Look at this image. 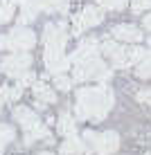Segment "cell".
Here are the masks:
<instances>
[{
    "mask_svg": "<svg viewBox=\"0 0 151 155\" xmlns=\"http://www.w3.org/2000/svg\"><path fill=\"white\" fill-rule=\"evenodd\" d=\"M115 97H113V90L108 85H95V88H81L77 90V110L79 119H93V121H101L106 115L111 113Z\"/></svg>",
    "mask_w": 151,
    "mask_h": 155,
    "instance_id": "6da1fadb",
    "label": "cell"
},
{
    "mask_svg": "<svg viewBox=\"0 0 151 155\" xmlns=\"http://www.w3.org/2000/svg\"><path fill=\"white\" fill-rule=\"evenodd\" d=\"M111 77H113V70L99 56L79 61V63H74V68H72V79L74 81H101V83H106V81H111Z\"/></svg>",
    "mask_w": 151,
    "mask_h": 155,
    "instance_id": "7a4b0ae2",
    "label": "cell"
},
{
    "mask_svg": "<svg viewBox=\"0 0 151 155\" xmlns=\"http://www.w3.org/2000/svg\"><path fill=\"white\" fill-rule=\"evenodd\" d=\"M36 45V36L34 31L18 25L14 27L9 34L0 36V50H12V52H27Z\"/></svg>",
    "mask_w": 151,
    "mask_h": 155,
    "instance_id": "3957f363",
    "label": "cell"
},
{
    "mask_svg": "<svg viewBox=\"0 0 151 155\" xmlns=\"http://www.w3.org/2000/svg\"><path fill=\"white\" fill-rule=\"evenodd\" d=\"M84 140H88V144L95 148L99 155H111L117 151L120 146V137L115 130H106V133H95V130H86Z\"/></svg>",
    "mask_w": 151,
    "mask_h": 155,
    "instance_id": "277c9868",
    "label": "cell"
},
{
    "mask_svg": "<svg viewBox=\"0 0 151 155\" xmlns=\"http://www.w3.org/2000/svg\"><path fill=\"white\" fill-rule=\"evenodd\" d=\"M104 20V9L101 7H84L81 14H77L72 18V36H81L88 27H97Z\"/></svg>",
    "mask_w": 151,
    "mask_h": 155,
    "instance_id": "5b68a950",
    "label": "cell"
},
{
    "mask_svg": "<svg viewBox=\"0 0 151 155\" xmlns=\"http://www.w3.org/2000/svg\"><path fill=\"white\" fill-rule=\"evenodd\" d=\"M32 68V56L27 52H14V54L5 56L2 61H0V70H2L7 77H14L18 79L23 72H27Z\"/></svg>",
    "mask_w": 151,
    "mask_h": 155,
    "instance_id": "8992f818",
    "label": "cell"
},
{
    "mask_svg": "<svg viewBox=\"0 0 151 155\" xmlns=\"http://www.w3.org/2000/svg\"><path fill=\"white\" fill-rule=\"evenodd\" d=\"M43 58H45L47 72H52V74H63L70 65H72L70 56L63 54L61 45H45V54H43Z\"/></svg>",
    "mask_w": 151,
    "mask_h": 155,
    "instance_id": "52a82bcc",
    "label": "cell"
},
{
    "mask_svg": "<svg viewBox=\"0 0 151 155\" xmlns=\"http://www.w3.org/2000/svg\"><path fill=\"white\" fill-rule=\"evenodd\" d=\"M99 54H101V43L97 41L95 36H90V38H86L81 45L70 54V61H72V65H74V63H79V61H86V58H93V56H99Z\"/></svg>",
    "mask_w": 151,
    "mask_h": 155,
    "instance_id": "ba28073f",
    "label": "cell"
},
{
    "mask_svg": "<svg viewBox=\"0 0 151 155\" xmlns=\"http://www.w3.org/2000/svg\"><path fill=\"white\" fill-rule=\"evenodd\" d=\"M43 41H45V45H61V47H66V41H68L66 23H47L45 29H43Z\"/></svg>",
    "mask_w": 151,
    "mask_h": 155,
    "instance_id": "9c48e42d",
    "label": "cell"
},
{
    "mask_svg": "<svg viewBox=\"0 0 151 155\" xmlns=\"http://www.w3.org/2000/svg\"><path fill=\"white\" fill-rule=\"evenodd\" d=\"M12 115H14V119L18 121L20 126H23V130H25V133L32 130V128H36V126H41L39 115H36L32 108H27V106H16Z\"/></svg>",
    "mask_w": 151,
    "mask_h": 155,
    "instance_id": "30bf717a",
    "label": "cell"
},
{
    "mask_svg": "<svg viewBox=\"0 0 151 155\" xmlns=\"http://www.w3.org/2000/svg\"><path fill=\"white\" fill-rule=\"evenodd\" d=\"M113 38H117L120 43H140L142 41V31H140L136 25H129V23H122V25H115L111 29Z\"/></svg>",
    "mask_w": 151,
    "mask_h": 155,
    "instance_id": "8fae6325",
    "label": "cell"
},
{
    "mask_svg": "<svg viewBox=\"0 0 151 155\" xmlns=\"http://www.w3.org/2000/svg\"><path fill=\"white\" fill-rule=\"evenodd\" d=\"M32 90H34V97H36V108H45L47 104H57L54 90H52L45 81H36L32 85Z\"/></svg>",
    "mask_w": 151,
    "mask_h": 155,
    "instance_id": "7c38bea8",
    "label": "cell"
},
{
    "mask_svg": "<svg viewBox=\"0 0 151 155\" xmlns=\"http://www.w3.org/2000/svg\"><path fill=\"white\" fill-rule=\"evenodd\" d=\"M147 54L149 52L142 50V47H124V52H122L120 61L115 63V68H133V65H138Z\"/></svg>",
    "mask_w": 151,
    "mask_h": 155,
    "instance_id": "4fadbf2b",
    "label": "cell"
},
{
    "mask_svg": "<svg viewBox=\"0 0 151 155\" xmlns=\"http://www.w3.org/2000/svg\"><path fill=\"white\" fill-rule=\"evenodd\" d=\"M61 155H88V144H86L81 137H77V135H70L66 142L61 144Z\"/></svg>",
    "mask_w": 151,
    "mask_h": 155,
    "instance_id": "5bb4252c",
    "label": "cell"
},
{
    "mask_svg": "<svg viewBox=\"0 0 151 155\" xmlns=\"http://www.w3.org/2000/svg\"><path fill=\"white\" fill-rule=\"evenodd\" d=\"M41 9H43V7H41L39 0H27L25 5H20L18 23H20V25H27V23H32V20H36V16H39Z\"/></svg>",
    "mask_w": 151,
    "mask_h": 155,
    "instance_id": "9a60e30c",
    "label": "cell"
},
{
    "mask_svg": "<svg viewBox=\"0 0 151 155\" xmlns=\"http://www.w3.org/2000/svg\"><path fill=\"white\" fill-rule=\"evenodd\" d=\"M57 128L63 137H70V135H77V121L72 119V115L68 113H61L59 115V121H57Z\"/></svg>",
    "mask_w": 151,
    "mask_h": 155,
    "instance_id": "2e32d148",
    "label": "cell"
},
{
    "mask_svg": "<svg viewBox=\"0 0 151 155\" xmlns=\"http://www.w3.org/2000/svg\"><path fill=\"white\" fill-rule=\"evenodd\" d=\"M50 142L52 144V135H50V128H45V126H36V128H32V130L25 133V144H32V142Z\"/></svg>",
    "mask_w": 151,
    "mask_h": 155,
    "instance_id": "e0dca14e",
    "label": "cell"
},
{
    "mask_svg": "<svg viewBox=\"0 0 151 155\" xmlns=\"http://www.w3.org/2000/svg\"><path fill=\"white\" fill-rule=\"evenodd\" d=\"M16 12V0H0V25L9 23Z\"/></svg>",
    "mask_w": 151,
    "mask_h": 155,
    "instance_id": "ac0fdd59",
    "label": "cell"
},
{
    "mask_svg": "<svg viewBox=\"0 0 151 155\" xmlns=\"http://www.w3.org/2000/svg\"><path fill=\"white\" fill-rule=\"evenodd\" d=\"M41 7L45 12H59V14H68V0H39Z\"/></svg>",
    "mask_w": 151,
    "mask_h": 155,
    "instance_id": "d6986e66",
    "label": "cell"
},
{
    "mask_svg": "<svg viewBox=\"0 0 151 155\" xmlns=\"http://www.w3.org/2000/svg\"><path fill=\"white\" fill-rule=\"evenodd\" d=\"M136 74L140 79H151V52L136 65Z\"/></svg>",
    "mask_w": 151,
    "mask_h": 155,
    "instance_id": "ffe728a7",
    "label": "cell"
},
{
    "mask_svg": "<svg viewBox=\"0 0 151 155\" xmlns=\"http://www.w3.org/2000/svg\"><path fill=\"white\" fill-rule=\"evenodd\" d=\"M14 140V128L7 126V124H0V155H2L5 146Z\"/></svg>",
    "mask_w": 151,
    "mask_h": 155,
    "instance_id": "44dd1931",
    "label": "cell"
},
{
    "mask_svg": "<svg viewBox=\"0 0 151 155\" xmlns=\"http://www.w3.org/2000/svg\"><path fill=\"white\" fill-rule=\"evenodd\" d=\"M101 9H113V12H120V9L126 7L129 0H95Z\"/></svg>",
    "mask_w": 151,
    "mask_h": 155,
    "instance_id": "7402d4cb",
    "label": "cell"
},
{
    "mask_svg": "<svg viewBox=\"0 0 151 155\" xmlns=\"http://www.w3.org/2000/svg\"><path fill=\"white\" fill-rule=\"evenodd\" d=\"M72 81H74V79H68L66 74H57V77H54V85L59 90H63V92H68V90L72 88Z\"/></svg>",
    "mask_w": 151,
    "mask_h": 155,
    "instance_id": "603a6c76",
    "label": "cell"
},
{
    "mask_svg": "<svg viewBox=\"0 0 151 155\" xmlns=\"http://www.w3.org/2000/svg\"><path fill=\"white\" fill-rule=\"evenodd\" d=\"M16 81H18V85L27 88V85H34V83H36V77H34V72H32V70H27V72H23V74H20V77L16 79Z\"/></svg>",
    "mask_w": 151,
    "mask_h": 155,
    "instance_id": "cb8c5ba5",
    "label": "cell"
},
{
    "mask_svg": "<svg viewBox=\"0 0 151 155\" xmlns=\"http://www.w3.org/2000/svg\"><path fill=\"white\" fill-rule=\"evenodd\" d=\"M131 9H133V14H142L147 9H151V0H133Z\"/></svg>",
    "mask_w": 151,
    "mask_h": 155,
    "instance_id": "d4e9b609",
    "label": "cell"
},
{
    "mask_svg": "<svg viewBox=\"0 0 151 155\" xmlns=\"http://www.w3.org/2000/svg\"><path fill=\"white\" fill-rule=\"evenodd\" d=\"M138 97V101L140 104H147L149 108H151V88H147V90H140V92L136 94Z\"/></svg>",
    "mask_w": 151,
    "mask_h": 155,
    "instance_id": "484cf974",
    "label": "cell"
},
{
    "mask_svg": "<svg viewBox=\"0 0 151 155\" xmlns=\"http://www.w3.org/2000/svg\"><path fill=\"white\" fill-rule=\"evenodd\" d=\"M142 25H144V29H151V14H147V16H144Z\"/></svg>",
    "mask_w": 151,
    "mask_h": 155,
    "instance_id": "4316f807",
    "label": "cell"
},
{
    "mask_svg": "<svg viewBox=\"0 0 151 155\" xmlns=\"http://www.w3.org/2000/svg\"><path fill=\"white\" fill-rule=\"evenodd\" d=\"M25 2H27V0H16V5H25Z\"/></svg>",
    "mask_w": 151,
    "mask_h": 155,
    "instance_id": "83f0119b",
    "label": "cell"
},
{
    "mask_svg": "<svg viewBox=\"0 0 151 155\" xmlns=\"http://www.w3.org/2000/svg\"><path fill=\"white\" fill-rule=\"evenodd\" d=\"M39 155H52V153H47V151H41V153H39Z\"/></svg>",
    "mask_w": 151,
    "mask_h": 155,
    "instance_id": "f1b7e54d",
    "label": "cell"
},
{
    "mask_svg": "<svg viewBox=\"0 0 151 155\" xmlns=\"http://www.w3.org/2000/svg\"><path fill=\"white\" fill-rule=\"evenodd\" d=\"M0 110H2V101H0Z\"/></svg>",
    "mask_w": 151,
    "mask_h": 155,
    "instance_id": "f546056e",
    "label": "cell"
},
{
    "mask_svg": "<svg viewBox=\"0 0 151 155\" xmlns=\"http://www.w3.org/2000/svg\"><path fill=\"white\" fill-rule=\"evenodd\" d=\"M147 155H151V153H147Z\"/></svg>",
    "mask_w": 151,
    "mask_h": 155,
    "instance_id": "4dcf8cb0",
    "label": "cell"
},
{
    "mask_svg": "<svg viewBox=\"0 0 151 155\" xmlns=\"http://www.w3.org/2000/svg\"><path fill=\"white\" fill-rule=\"evenodd\" d=\"M149 43H151V41H149Z\"/></svg>",
    "mask_w": 151,
    "mask_h": 155,
    "instance_id": "1f68e13d",
    "label": "cell"
}]
</instances>
